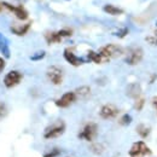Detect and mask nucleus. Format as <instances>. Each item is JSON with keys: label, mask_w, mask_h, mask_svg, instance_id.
I'll use <instances>...</instances> for the list:
<instances>
[{"label": "nucleus", "mask_w": 157, "mask_h": 157, "mask_svg": "<svg viewBox=\"0 0 157 157\" xmlns=\"http://www.w3.org/2000/svg\"><path fill=\"white\" fill-rule=\"evenodd\" d=\"M71 35H73V30L69 28H64L58 32H47L45 34V40L48 45H52V44H59L63 39L70 38Z\"/></svg>", "instance_id": "nucleus-5"}, {"label": "nucleus", "mask_w": 157, "mask_h": 157, "mask_svg": "<svg viewBox=\"0 0 157 157\" xmlns=\"http://www.w3.org/2000/svg\"><path fill=\"white\" fill-rule=\"evenodd\" d=\"M144 58V51L141 47H131L128 48L126 57H124V62L128 65H138Z\"/></svg>", "instance_id": "nucleus-7"}, {"label": "nucleus", "mask_w": 157, "mask_h": 157, "mask_svg": "<svg viewBox=\"0 0 157 157\" xmlns=\"http://www.w3.org/2000/svg\"><path fill=\"white\" fill-rule=\"evenodd\" d=\"M87 60L88 62H93V63H96V64H101L103 63V59L100 57V55L98 53V51L96 52V51H88V53H87Z\"/></svg>", "instance_id": "nucleus-19"}, {"label": "nucleus", "mask_w": 157, "mask_h": 157, "mask_svg": "<svg viewBox=\"0 0 157 157\" xmlns=\"http://www.w3.org/2000/svg\"><path fill=\"white\" fill-rule=\"evenodd\" d=\"M144 105H145V99L138 98L137 100H136V103H134V109H136L137 111H141L143 108H144Z\"/></svg>", "instance_id": "nucleus-24"}, {"label": "nucleus", "mask_w": 157, "mask_h": 157, "mask_svg": "<svg viewBox=\"0 0 157 157\" xmlns=\"http://www.w3.org/2000/svg\"><path fill=\"white\" fill-rule=\"evenodd\" d=\"M74 92H75L78 98L86 99L87 97H90V94H91V88L88 86H81V87L76 88Z\"/></svg>", "instance_id": "nucleus-18"}, {"label": "nucleus", "mask_w": 157, "mask_h": 157, "mask_svg": "<svg viewBox=\"0 0 157 157\" xmlns=\"http://www.w3.org/2000/svg\"><path fill=\"white\" fill-rule=\"evenodd\" d=\"M60 154H62V150L58 149V147H53V149H51V150H48L47 152H45L42 157H58L60 156Z\"/></svg>", "instance_id": "nucleus-20"}, {"label": "nucleus", "mask_w": 157, "mask_h": 157, "mask_svg": "<svg viewBox=\"0 0 157 157\" xmlns=\"http://www.w3.org/2000/svg\"><path fill=\"white\" fill-rule=\"evenodd\" d=\"M30 27H32L30 22L29 23H24V24H12L10 27V30H11L12 34H15L17 36H24L29 32Z\"/></svg>", "instance_id": "nucleus-13"}, {"label": "nucleus", "mask_w": 157, "mask_h": 157, "mask_svg": "<svg viewBox=\"0 0 157 157\" xmlns=\"http://www.w3.org/2000/svg\"><path fill=\"white\" fill-rule=\"evenodd\" d=\"M126 94L129 97V98L138 99L140 98V94H141V87L138 82H133V83H129L126 88Z\"/></svg>", "instance_id": "nucleus-14"}, {"label": "nucleus", "mask_w": 157, "mask_h": 157, "mask_svg": "<svg viewBox=\"0 0 157 157\" xmlns=\"http://www.w3.org/2000/svg\"><path fill=\"white\" fill-rule=\"evenodd\" d=\"M5 65H6V63H5V59L0 57V74H1V71L5 69Z\"/></svg>", "instance_id": "nucleus-28"}, {"label": "nucleus", "mask_w": 157, "mask_h": 157, "mask_svg": "<svg viewBox=\"0 0 157 157\" xmlns=\"http://www.w3.org/2000/svg\"><path fill=\"white\" fill-rule=\"evenodd\" d=\"M2 9H4V6H2V2H0V12L2 11Z\"/></svg>", "instance_id": "nucleus-31"}, {"label": "nucleus", "mask_w": 157, "mask_h": 157, "mask_svg": "<svg viewBox=\"0 0 157 157\" xmlns=\"http://www.w3.org/2000/svg\"><path fill=\"white\" fill-rule=\"evenodd\" d=\"M6 113H7L6 105H5L2 101H0V117H4V116L6 115Z\"/></svg>", "instance_id": "nucleus-27"}, {"label": "nucleus", "mask_w": 157, "mask_h": 157, "mask_svg": "<svg viewBox=\"0 0 157 157\" xmlns=\"http://www.w3.org/2000/svg\"><path fill=\"white\" fill-rule=\"evenodd\" d=\"M155 35H156V36H157V30H156V32H155Z\"/></svg>", "instance_id": "nucleus-32"}, {"label": "nucleus", "mask_w": 157, "mask_h": 157, "mask_svg": "<svg viewBox=\"0 0 157 157\" xmlns=\"http://www.w3.org/2000/svg\"><path fill=\"white\" fill-rule=\"evenodd\" d=\"M97 136H98V124L96 122H87L80 129L78 138L88 143H93Z\"/></svg>", "instance_id": "nucleus-3"}, {"label": "nucleus", "mask_w": 157, "mask_h": 157, "mask_svg": "<svg viewBox=\"0 0 157 157\" xmlns=\"http://www.w3.org/2000/svg\"><path fill=\"white\" fill-rule=\"evenodd\" d=\"M2 6H4V7H6L9 11L13 12V13H15V16L17 17V20H20V21H25L27 18H28V16H29L28 11L24 9V6H23V5L15 6V5L10 4V2L4 1V2H2Z\"/></svg>", "instance_id": "nucleus-10"}, {"label": "nucleus", "mask_w": 157, "mask_h": 157, "mask_svg": "<svg viewBox=\"0 0 157 157\" xmlns=\"http://www.w3.org/2000/svg\"><path fill=\"white\" fill-rule=\"evenodd\" d=\"M98 53L103 59V63H108L111 59L118 58L120 56H122L124 53V50L116 44H108L103 47H100L98 50Z\"/></svg>", "instance_id": "nucleus-1"}, {"label": "nucleus", "mask_w": 157, "mask_h": 157, "mask_svg": "<svg viewBox=\"0 0 157 157\" xmlns=\"http://www.w3.org/2000/svg\"><path fill=\"white\" fill-rule=\"evenodd\" d=\"M132 121H133V118H132V116H131L129 114H123L118 122H120L121 126H129Z\"/></svg>", "instance_id": "nucleus-21"}, {"label": "nucleus", "mask_w": 157, "mask_h": 157, "mask_svg": "<svg viewBox=\"0 0 157 157\" xmlns=\"http://www.w3.org/2000/svg\"><path fill=\"white\" fill-rule=\"evenodd\" d=\"M46 76L52 85L59 86L64 80V71L58 65H51L46 71Z\"/></svg>", "instance_id": "nucleus-6"}, {"label": "nucleus", "mask_w": 157, "mask_h": 157, "mask_svg": "<svg viewBox=\"0 0 157 157\" xmlns=\"http://www.w3.org/2000/svg\"><path fill=\"white\" fill-rule=\"evenodd\" d=\"M67 157H71V156H67Z\"/></svg>", "instance_id": "nucleus-33"}, {"label": "nucleus", "mask_w": 157, "mask_h": 157, "mask_svg": "<svg viewBox=\"0 0 157 157\" xmlns=\"http://www.w3.org/2000/svg\"><path fill=\"white\" fill-rule=\"evenodd\" d=\"M0 53H1L5 58H10V56H11L9 40H7L6 36H4L1 33H0Z\"/></svg>", "instance_id": "nucleus-15"}, {"label": "nucleus", "mask_w": 157, "mask_h": 157, "mask_svg": "<svg viewBox=\"0 0 157 157\" xmlns=\"http://www.w3.org/2000/svg\"><path fill=\"white\" fill-rule=\"evenodd\" d=\"M23 78V74L20 70H11L9 71L4 78V85L6 88H13L17 85H20Z\"/></svg>", "instance_id": "nucleus-8"}, {"label": "nucleus", "mask_w": 157, "mask_h": 157, "mask_svg": "<svg viewBox=\"0 0 157 157\" xmlns=\"http://www.w3.org/2000/svg\"><path fill=\"white\" fill-rule=\"evenodd\" d=\"M120 110L114 104H105L99 110V116L103 120H113L118 115Z\"/></svg>", "instance_id": "nucleus-11"}, {"label": "nucleus", "mask_w": 157, "mask_h": 157, "mask_svg": "<svg viewBox=\"0 0 157 157\" xmlns=\"http://www.w3.org/2000/svg\"><path fill=\"white\" fill-rule=\"evenodd\" d=\"M65 129H67L65 122L63 120H58V121H55L53 123H51L50 126H47L44 129L42 137H44V139H47V140L56 139V138L63 136L65 133Z\"/></svg>", "instance_id": "nucleus-2"}, {"label": "nucleus", "mask_w": 157, "mask_h": 157, "mask_svg": "<svg viewBox=\"0 0 157 157\" xmlns=\"http://www.w3.org/2000/svg\"><path fill=\"white\" fill-rule=\"evenodd\" d=\"M45 56H46V52L45 51H38V52H35L34 55L30 56V59L33 62H38V60H41V59L45 58Z\"/></svg>", "instance_id": "nucleus-22"}, {"label": "nucleus", "mask_w": 157, "mask_h": 157, "mask_svg": "<svg viewBox=\"0 0 157 157\" xmlns=\"http://www.w3.org/2000/svg\"><path fill=\"white\" fill-rule=\"evenodd\" d=\"M103 10H104V12H106V13H109L111 16H120V15L123 13V10L122 9H120L117 6H114L111 4H106L103 7Z\"/></svg>", "instance_id": "nucleus-17"}, {"label": "nucleus", "mask_w": 157, "mask_h": 157, "mask_svg": "<svg viewBox=\"0 0 157 157\" xmlns=\"http://www.w3.org/2000/svg\"><path fill=\"white\" fill-rule=\"evenodd\" d=\"M145 40H146V42H147L149 45L157 46V36H146Z\"/></svg>", "instance_id": "nucleus-26"}, {"label": "nucleus", "mask_w": 157, "mask_h": 157, "mask_svg": "<svg viewBox=\"0 0 157 157\" xmlns=\"http://www.w3.org/2000/svg\"><path fill=\"white\" fill-rule=\"evenodd\" d=\"M136 131H137V134L141 139H146V138L150 136V133H151V127L150 126H146L145 123H140V124L137 126Z\"/></svg>", "instance_id": "nucleus-16"}, {"label": "nucleus", "mask_w": 157, "mask_h": 157, "mask_svg": "<svg viewBox=\"0 0 157 157\" xmlns=\"http://www.w3.org/2000/svg\"><path fill=\"white\" fill-rule=\"evenodd\" d=\"M156 78H157V75H156V74H154V76H151V78H150L149 83H154V82H155V80H156Z\"/></svg>", "instance_id": "nucleus-30"}, {"label": "nucleus", "mask_w": 157, "mask_h": 157, "mask_svg": "<svg viewBox=\"0 0 157 157\" xmlns=\"http://www.w3.org/2000/svg\"><path fill=\"white\" fill-rule=\"evenodd\" d=\"M92 150H93V152H96V154H101L103 152V146L98 144V143H94L93 145H92Z\"/></svg>", "instance_id": "nucleus-25"}, {"label": "nucleus", "mask_w": 157, "mask_h": 157, "mask_svg": "<svg viewBox=\"0 0 157 157\" xmlns=\"http://www.w3.org/2000/svg\"><path fill=\"white\" fill-rule=\"evenodd\" d=\"M63 57H64V59H65L70 65H73V67H80V65H82L83 63H86L85 59L78 57V56H76V55L74 53V50H73L71 47H67V48L64 50Z\"/></svg>", "instance_id": "nucleus-12"}, {"label": "nucleus", "mask_w": 157, "mask_h": 157, "mask_svg": "<svg viewBox=\"0 0 157 157\" xmlns=\"http://www.w3.org/2000/svg\"><path fill=\"white\" fill-rule=\"evenodd\" d=\"M156 24H157V23H156Z\"/></svg>", "instance_id": "nucleus-34"}, {"label": "nucleus", "mask_w": 157, "mask_h": 157, "mask_svg": "<svg viewBox=\"0 0 157 157\" xmlns=\"http://www.w3.org/2000/svg\"><path fill=\"white\" fill-rule=\"evenodd\" d=\"M128 33H129L128 28H126V27H124V28L118 29L117 32H115V33H114V35H115V36H117V38H120V39H123Z\"/></svg>", "instance_id": "nucleus-23"}, {"label": "nucleus", "mask_w": 157, "mask_h": 157, "mask_svg": "<svg viewBox=\"0 0 157 157\" xmlns=\"http://www.w3.org/2000/svg\"><path fill=\"white\" fill-rule=\"evenodd\" d=\"M151 104H152V106L155 108V110H156V113H157V96L151 99Z\"/></svg>", "instance_id": "nucleus-29"}, {"label": "nucleus", "mask_w": 157, "mask_h": 157, "mask_svg": "<svg viewBox=\"0 0 157 157\" xmlns=\"http://www.w3.org/2000/svg\"><path fill=\"white\" fill-rule=\"evenodd\" d=\"M152 154L151 149L147 146V144L144 140H138L132 144L128 155L131 157H146Z\"/></svg>", "instance_id": "nucleus-4"}, {"label": "nucleus", "mask_w": 157, "mask_h": 157, "mask_svg": "<svg viewBox=\"0 0 157 157\" xmlns=\"http://www.w3.org/2000/svg\"><path fill=\"white\" fill-rule=\"evenodd\" d=\"M76 94H75V92H73V91H69V92H65L60 98L56 99L55 100V104L58 106V108H62V109H64V108H69L71 104H74L75 101H76Z\"/></svg>", "instance_id": "nucleus-9"}]
</instances>
